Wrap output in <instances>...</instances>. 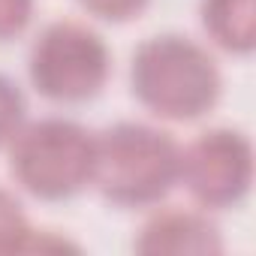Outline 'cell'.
<instances>
[{"instance_id":"4","label":"cell","mask_w":256,"mask_h":256,"mask_svg":"<svg viewBox=\"0 0 256 256\" xmlns=\"http://www.w3.org/2000/svg\"><path fill=\"white\" fill-rule=\"evenodd\" d=\"M112 72L106 40L84 22L60 18L46 24L28 52V78L52 102L76 106L94 100Z\"/></svg>"},{"instance_id":"5","label":"cell","mask_w":256,"mask_h":256,"mask_svg":"<svg viewBox=\"0 0 256 256\" xmlns=\"http://www.w3.org/2000/svg\"><path fill=\"white\" fill-rule=\"evenodd\" d=\"M178 184L211 211L235 208L253 184V145L241 130L214 126L181 148Z\"/></svg>"},{"instance_id":"7","label":"cell","mask_w":256,"mask_h":256,"mask_svg":"<svg viewBox=\"0 0 256 256\" xmlns=\"http://www.w3.org/2000/svg\"><path fill=\"white\" fill-rule=\"evenodd\" d=\"M202 28L211 42L229 54H250L256 46L253 0H202Z\"/></svg>"},{"instance_id":"2","label":"cell","mask_w":256,"mask_h":256,"mask_svg":"<svg viewBox=\"0 0 256 256\" xmlns=\"http://www.w3.org/2000/svg\"><path fill=\"white\" fill-rule=\"evenodd\" d=\"M181 175V145L142 120H118L96 133L94 187L118 208L160 205Z\"/></svg>"},{"instance_id":"9","label":"cell","mask_w":256,"mask_h":256,"mask_svg":"<svg viewBox=\"0 0 256 256\" xmlns=\"http://www.w3.org/2000/svg\"><path fill=\"white\" fill-rule=\"evenodd\" d=\"M28 120V100L16 78L0 72V148H6L10 139L18 133V126Z\"/></svg>"},{"instance_id":"10","label":"cell","mask_w":256,"mask_h":256,"mask_svg":"<svg viewBox=\"0 0 256 256\" xmlns=\"http://www.w3.org/2000/svg\"><path fill=\"white\" fill-rule=\"evenodd\" d=\"M34 18V0H0V42L24 34Z\"/></svg>"},{"instance_id":"6","label":"cell","mask_w":256,"mask_h":256,"mask_svg":"<svg viewBox=\"0 0 256 256\" xmlns=\"http://www.w3.org/2000/svg\"><path fill=\"white\" fill-rule=\"evenodd\" d=\"M133 247L139 253H220V229L205 211L160 208L139 229Z\"/></svg>"},{"instance_id":"3","label":"cell","mask_w":256,"mask_h":256,"mask_svg":"<svg viewBox=\"0 0 256 256\" xmlns=\"http://www.w3.org/2000/svg\"><path fill=\"white\" fill-rule=\"evenodd\" d=\"M16 184L42 199L64 202L94 184L96 133L72 118L24 120L6 145Z\"/></svg>"},{"instance_id":"8","label":"cell","mask_w":256,"mask_h":256,"mask_svg":"<svg viewBox=\"0 0 256 256\" xmlns=\"http://www.w3.org/2000/svg\"><path fill=\"white\" fill-rule=\"evenodd\" d=\"M16 250H46V244L42 235H36V229L30 226L18 196L0 187V253Z\"/></svg>"},{"instance_id":"1","label":"cell","mask_w":256,"mask_h":256,"mask_svg":"<svg viewBox=\"0 0 256 256\" xmlns=\"http://www.w3.org/2000/svg\"><path fill=\"white\" fill-rule=\"evenodd\" d=\"M130 90L157 118L196 120L217 106L223 76L202 42L181 34H157L133 52Z\"/></svg>"},{"instance_id":"11","label":"cell","mask_w":256,"mask_h":256,"mask_svg":"<svg viewBox=\"0 0 256 256\" xmlns=\"http://www.w3.org/2000/svg\"><path fill=\"white\" fill-rule=\"evenodd\" d=\"M78 4L102 22H130L148 10L151 0H78Z\"/></svg>"}]
</instances>
